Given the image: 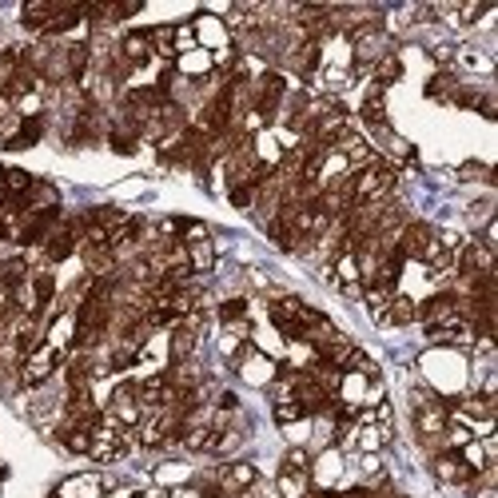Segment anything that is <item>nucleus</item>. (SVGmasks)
Instances as JSON below:
<instances>
[{
  "label": "nucleus",
  "mask_w": 498,
  "mask_h": 498,
  "mask_svg": "<svg viewBox=\"0 0 498 498\" xmlns=\"http://www.w3.org/2000/svg\"><path fill=\"white\" fill-rule=\"evenodd\" d=\"M41 136H44V120H41V116H25L17 132H12V136H4V148H9V152H20V148H33Z\"/></svg>",
  "instance_id": "nucleus-13"
},
{
  "label": "nucleus",
  "mask_w": 498,
  "mask_h": 498,
  "mask_svg": "<svg viewBox=\"0 0 498 498\" xmlns=\"http://www.w3.org/2000/svg\"><path fill=\"white\" fill-rule=\"evenodd\" d=\"M192 49H200V44H195L192 25H188V28H176V57H184V52H192Z\"/></svg>",
  "instance_id": "nucleus-22"
},
{
  "label": "nucleus",
  "mask_w": 498,
  "mask_h": 498,
  "mask_svg": "<svg viewBox=\"0 0 498 498\" xmlns=\"http://www.w3.org/2000/svg\"><path fill=\"white\" fill-rule=\"evenodd\" d=\"M375 323H379V327H407V323H415V299H407V295H399V291H395L391 303L375 315Z\"/></svg>",
  "instance_id": "nucleus-10"
},
{
  "label": "nucleus",
  "mask_w": 498,
  "mask_h": 498,
  "mask_svg": "<svg viewBox=\"0 0 498 498\" xmlns=\"http://www.w3.org/2000/svg\"><path fill=\"white\" fill-rule=\"evenodd\" d=\"M60 498H104V482L96 474H76V479H65L57 487Z\"/></svg>",
  "instance_id": "nucleus-11"
},
{
  "label": "nucleus",
  "mask_w": 498,
  "mask_h": 498,
  "mask_svg": "<svg viewBox=\"0 0 498 498\" xmlns=\"http://www.w3.org/2000/svg\"><path fill=\"white\" fill-rule=\"evenodd\" d=\"M303 418H311L299 402H275V423L280 426H295V423H303Z\"/></svg>",
  "instance_id": "nucleus-21"
},
{
  "label": "nucleus",
  "mask_w": 498,
  "mask_h": 498,
  "mask_svg": "<svg viewBox=\"0 0 498 498\" xmlns=\"http://www.w3.org/2000/svg\"><path fill=\"white\" fill-rule=\"evenodd\" d=\"M311 471H299V466H280V479H275V490L280 498H307L311 494Z\"/></svg>",
  "instance_id": "nucleus-9"
},
{
  "label": "nucleus",
  "mask_w": 498,
  "mask_h": 498,
  "mask_svg": "<svg viewBox=\"0 0 498 498\" xmlns=\"http://www.w3.org/2000/svg\"><path fill=\"white\" fill-rule=\"evenodd\" d=\"M192 33H195V44H200L203 52H224L227 44H232V36H227V25L219 17H211V12H203V17L192 20Z\"/></svg>",
  "instance_id": "nucleus-7"
},
{
  "label": "nucleus",
  "mask_w": 498,
  "mask_h": 498,
  "mask_svg": "<svg viewBox=\"0 0 498 498\" xmlns=\"http://www.w3.org/2000/svg\"><path fill=\"white\" fill-rule=\"evenodd\" d=\"M359 112H363V124H367V128H375V132L387 128V104H383V88H379V84L367 92V96H363Z\"/></svg>",
  "instance_id": "nucleus-14"
},
{
  "label": "nucleus",
  "mask_w": 498,
  "mask_h": 498,
  "mask_svg": "<svg viewBox=\"0 0 498 498\" xmlns=\"http://www.w3.org/2000/svg\"><path fill=\"white\" fill-rule=\"evenodd\" d=\"M60 359H65V351H57L52 343H41L33 355H25V359H20V383H25V387H41L44 379L60 367Z\"/></svg>",
  "instance_id": "nucleus-6"
},
{
  "label": "nucleus",
  "mask_w": 498,
  "mask_h": 498,
  "mask_svg": "<svg viewBox=\"0 0 498 498\" xmlns=\"http://www.w3.org/2000/svg\"><path fill=\"white\" fill-rule=\"evenodd\" d=\"M172 498H203V494H200V487H176Z\"/></svg>",
  "instance_id": "nucleus-25"
},
{
  "label": "nucleus",
  "mask_w": 498,
  "mask_h": 498,
  "mask_svg": "<svg viewBox=\"0 0 498 498\" xmlns=\"http://www.w3.org/2000/svg\"><path fill=\"white\" fill-rule=\"evenodd\" d=\"M434 474H439L447 487H466L474 479V471L463 463L458 450H434Z\"/></svg>",
  "instance_id": "nucleus-8"
},
{
  "label": "nucleus",
  "mask_w": 498,
  "mask_h": 498,
  "mask_svg": "<svg viewBox=\"0 0 498 498\" xmlns=\"http://www.w3.org/2000/svg\"><path fill=\"white\" fill-rule=\"evenodd\" d=\"M219 323H224V327L248 323V299H227V303H219Z\"/></svg>",
  "instance_id": "nucleus-18"
},
{
  "label": "nucleus",
  "mask_w": 498,
  "mask_h": 498,
  "mask_svg": "<svg viewBox=\"0 0 498 498\" xmlns=\"http://www.w3.org/2000/svg\"><path fill=\"white\" fill-rule=\"evenodd\" d=\"M307 498H339V494H331V490H311Z\"/></svg>",
  "instance_id": "nucleus-26"
},
{
  "label": "nucleus",
  "mask_w": 498,
  "mask_h": 498,
  "mask_svg": "<svg viewBox=\"0 0 498 498\" xmlns=\"http://www.w3.org/2000/svg\"><path fill=\"white\" fill-rule=\"evenodd\" d=\"M156 52H152V36L148 33H128L120 41V60H128L132 68H140V65H148Z\"/></svg>",
  "instance_id": "nucleus-12"
},
{
  "label": "nucleus",
  "mask_w": 498,
  "mask_h": 498,
  "mask_svg": "<svg viewBox=\"0 0 498 498\" xmlns=\"http://www.w3.org/2000/svg\"><path fill=\"white\" fill-rule=\"evenodd\" d=\"M283 466H299V471H311V455H307V450H299V447H291L287 458H283Z\"/></svg>",
  "instance_id": "nucleus-23"
},
{
  "label": "nucleus",
  "mask_w": 498,
  "mask_h": 498,
  "mask_svg": "<svg viewBox=\"0 0 498 498\" xmlns=\"http://www.w3.org/2000/svg\"><path fill=\"white\" fill-rule=\"evenodd\" d=\"M371 73H375V84L379 88H387V84H395L402 76V65H399V57L395 52H383V57L371 65Z\"/></svg>",
  "instance_id": "nucleus-15"
},
{
  "label": "nucleus",
  "mask_w": 498,
  "mask_h": 498,
  "mask_svg": "<svg viewBox=\"0 0 498 498\" xmlns=\"http://www.w3.org/2000/svg\"><path fill=\"white\" fill-rule=\"evenodd\" d=\"M49 498H60V494H49Z\"/></svg>",
  "instance_id": "nucleus-27"
},
{
  "label": "nucleus",
  "mask_w": 498,
  "mask_h": 498,
  "mask_svg": "<svg viewBox=\"0 0 498 498\" xmlns=\"http://www.w3.org/2000/svg\"><path fill=\"white\" fill-rule=\"evenodd\" d=\"M104 498H108V494H104Z\"/></svg>",
  "instance_id": "nucleus-28"
},
{
  "label": "nucleus",
  "mask_w": 498,
  "mask_h": 498,
  "mask_svg": "<svg viewBox=\"0 0 498 498\" xmlns=\"http://www.w3.org/2000/svg\"><path fill=\"white\" fill-rule=\"evenodd\" d=\"M156 479H160L164 487H168V482H184V471H180V466H160V474H156Z\"/></svg>",
  "instance_id": "nucleus-24"
},
{
  "label": "nucleus",
  "mask_w": 498,
  "mask_h": 498,
  "mask_svg": "<svg viewBox=\"0 0 498 498\" xmlns=\"http://www.w3.org/2000/svg\"><path fill=\"white\" fill-rule=\"evenodd\" d=\"M104 418H112L116 426H124V431H136V423L144 418V407H140V395H136V383H120L112 395H108L104 410H100Z\"/></svg>",
  "instance_id": "nucleus-3"
},
{
  "label": "nucleus",
  "mask_w": 498,
  "mask_h": 498,
  "mask_svg": "<svg viewBox=\"0 0 498 498\" xmlns=\"http://www.w3.org/2000/svg\"><path fill=\"white\" fill-rule=\"evenodd\" d=\"M426 92H431V96H439V100H458V84H455V76L450 73H442V76H434L431 84H426Z\"/></svg>",
  "instance_id": "nucleus-20"
},
{
  "label": "nucleus",
  "mask_w": 498,
  "mask_h": 498,
  "mask_svg": "<svg viewBox=\"0 0 498 498\" xmlns=\"http://www.w3.org/2000/svg\"><path fill=\"white\" fill-rule=\"evenodd\" d=\"M216 482L219 498H248L256 490V466L251 463H224L216 474H208Z\"/></svg>",
  "instance_id": "nucleus-5"
},
{
  "label": "nucleus",
  "mask_w": 498,
  "mask_h": 498,
  "mask_svg": "<svg viewBox=\"0 0 498 498\" xmlns=\"http://www.w3.org/2000/svg\"><path fill=\"white\" fill-rule=\"evenodd\" d=\"M132 447V431H124V426H116L112 418L100 415L96 426H92V442H88V455L96 458V463H116V458H124Z\"/></svg>",
  "instance_id": "nucleus-2"
},
{
  "label": "nucleus",
  "mask_w": 498,
  "mask_h": 498,
  "mask_svg": "<svg viewBox=\"0 0 498 498\" xmlns=\"http://www.w3.org/2000/svg\"><path fill=\"white\" fill-rule=\"evenodd\" d=\"M211 52H203V49H192V52H184V57H180V73L184 76H208L211 73Z\"/></svg>",
  "instance_id": "nucleus-16"
},
{
  "label": "nucleus",
  "mask_w": 498,
  "mask_h": 498,
  "mask_svg": "<svg viewBox=\"0 0 498 498\" xmlns=\"http://www.w3.org/2000/svg\"><path fill=\"white\" fill-rule=\"evenodd\" d=\"M447 423H450V415H447V407H442L439 395H423V391H418L415 395V431H418V439H423L431 450H442Z\"/></svg>",
  "instance_id": "nucleus-1"
},
{
  "label": "nucleus",
  "mask_w": 498,
  "mask_h": 498,
  "mask_svg": "<svg viewBox=\"0 0 498 498\" xmlns=\"http://www.w3.org/2000/svg\"><path fill=\"white\" fill-rule=\"evenodd\" d=\"M415 319H423L426 327H447L455 319H466V303L458 291H439L431 295L423 307H415Z\"/></svg>",
  "instance_id": "nucleus-4"
},
{
  "label": "nucleus",
  "mask_w": 498,
  "mask_h": 498,
  "mask_svg": "<svg viewBox=\"0 0 498 498\" xmlns=\"http://www.w3.org/2000/svg\"><path fill=\"white\" fill-rule=\"evenodd\" d=\"M188 264H192V272H208V267H216V248H211V240L188 243Z\"/></svg>",
  "instance_id": "nucleus-17"
},
{
  "label": "nucleus",
  "mask_w": 498,
  "mask_h": 498,
  "mask_svg": "<svg viewBox=\"0 0 498 498\" xmlns=\"http://www.w3.org/2000/svg\"><path fill=\"white\" fill-rule=\"evenodd\" d=\"M152 52L156 57H176V28H152Z\"/></svg>",
  "instance_id": "nucleus-19"
}]
</instances>
